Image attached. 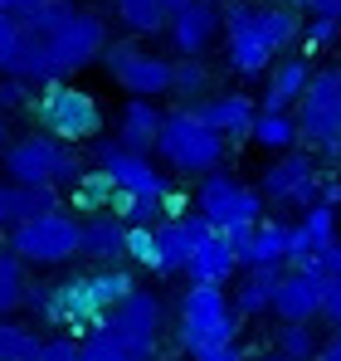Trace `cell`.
<instances>
[{
    "label": "cell",
    "instance_id": "6da1fadb",
    "mask_svg": "<svg viewBox=\"0 0 341 361\" xmlns=\"http://www.w3.org/2000/svg\"><path fill=\"white\" fill-rule=\"evenodd\" d=\"M20 49L5 63V73L25 78L30 88H49L58 78L88 68L108 49V25L93 10H78L73 0H44L30 20H20Z\"/></svg>",
    "mask_w": 341,
    "mask_h": 361
},
{
    "label": "cell",
    "instance_id": "7a4b0ae2",
    "mask_svg": "<svg viewBox=\"0 0 341 361\" xmlns=\"http://www.w3.org/2000/svg\"><path fill=\"white\" fill-rule=\"evenodd\" d=\"M132 288H137L132 274H122L113 264H103V269H93V274H73V279L54 283V322L58 327H73V337H83V332H93V327H103V317H108Z\"/></svg>",
    "mask_w": 341,
    "mask_h": 361
},
{
    "label": "cell",
    "instance_id": "3957f363",
    "mask_svg": "<svg viewBox=\"0 0 341 361\" xmlns=\"http://www.w3.org/2000/svg\"><path fill=\"white\" fill-rule=\"evenodd\" d=\"M225 152H229L225 132H215L190 103L166 113L161 132H156V157L166 161L170 171H180V176H210V171H220Z\"/></svg>",
    "mask_w": 341,
    "mask_h": 361
},
{
    "label": "cell",
    "instance_id": "277c9868",
    "mask_svg": "<svg viewBox=\"0 0 341 361\" xmlns=\"http://www.w3.org/2000/svg\"><path fill=\"white\" fill-rule=\"evenodd\" d=\"M0 166L5 176L20 180V185H73L83 176V157L73 142H58L54 132H30V137H15L5 152H0Z\"/></svg>",
    "mask_w": 341,
    "mask_h": 361
},
{
    "label": "cell",
    "instance_id": "5b68a950",
    "mask_svg": "<svg viewBox=\"0 0 341 361\" xmlns=\"http://www.w3.org/2000/svg\"><path fill=\"white\" fill-rule=\"evenodd\" d=\"M239 337V312L220 283H190L180 298V347L190 357H205Z\"/></svg>",
    "mask_w": 341,
    "mask_h": 361
},
{
    "label": "cell",
    "instance_id": "8992f818",
    "mask_svg": "<svg viewBox=\"0 0 341 361\" xmlns=\"http://www.w3.org/2000/svg\"><path fill=\"white\" fill-rule=\"evenodd\" d=\"M5 244L25 264H68L73 254H83V220H73L68 210H49V215L10 225Z\"/></svg>",
    "mask_w": 341,
    "mask_h": 361
},
{
    "label": "cell",
    "instance_id": "52a82bcc",
    "mask_svg": "<svg viewBox=\"0 0 341 361\" xmlns=\"http://www.w3.org/2000/svg\"><path fill=\"white\" fill-rule=\"evenodd\" d=\"M297 132L341 161V63L312 68V83L297 98Z\"/></svg>",
    "mask_w": 341,
    "mask_h": 361
},
{
    "label": "cell",
    "instance_id": "ba28073f",
    "mask_svg": "<svg viewBox=\"0 0 341 361\" xmlns=\"http://www.w3.org/2000/svg\"><path fill=\"white\" fill-rule=\"evenodd\" d=\"M103 327L113 332L117 342L132 352L137 361H151L161 347V327H166V302L156 298L151 288H132L127 298L117 302L113 312L103 317Z\"/></svg>",
    "mask_w": 341,
    "mask_h": 361
},
{
    "label": "cell",
    "instance_id": "9c48e42d",
    "mask_svg": "<svg viewBox=\"0 0 341 361\" xmlns=\"http://www.w3.org/2000/svg\"><path fill=\"white\" fill-rule=\"evenodd\" d=\"M35 113L44 122V132H54L58 142H88V137L103 132V108H98V98L83 93V88H73V83H63V78L39 93Z\"/></svg>",
    "mask_w": 341,
    "mask_h": 361
},
{
    "label": "cell",
    "instance_id": "30bf717a",
    "mask_svg": "<svg viewBox=\"0 0 341 361\" xmlns=\"http://www.w3.org/2000/svg\"><path fill=\"white\" fill-rule=\"evenodd\" d=\"M93 157H98V166L117 180V195H127V200H151V205H166V190L170 180L166 171H156L151 166V157H142V152H132V147H122L117 137H103L98 147H93ZM166 215V210H161Z\"/></svg>",
    "mask_w": 341,
    "mask_h": 361
},
{
    "label": "cell",
    "instance_id": "8fae6325",
    "mask_svg": "<svg viewBox=\"0 0 341 361\" xmlns=\"http://www.w3.org/2000/svg\"><path fill=\"white\" fill-rule=\"evenodd\" d=\"M225 54L239 78H264L278 59L268 49L264 30H259V5L254 0H229L225 5Z\"/></svg>",
    "mask_w": 341,
    "mask_h": 361
},
{
    "label": "cell",
    "instance_id": "7c38bea8",
    "mask_svg": "<svg viewBox=\"0 0 341 361\" xmlns=\"http://www.w3.org/2000/svg\"><path fill=\"white\" fill-rule=\"evenodd\" d=\"M103 63H108V73H113L132 98H161V93H170V68L175 63L151 54V49H142V44H132V39L108 44L103 49Z\"/></svg>",
    "mask_w": 341,
    "mask_h": 361
},
{
    "label": "cell",
    "instance_id": "4fadbf2b",
    "mask_svg": "<svg viewBox=\"0 0 341 361\" xmlns=\"http://www.w3.org/2000/svg\"><path fill=\"white\" fill-rule=\"evenodd\" d=\"M259 195L264 200H278V205H297V210H307V205H317L322 200V176H317V161L307 157V152H278V161H268L264 166V176H259Z\"/></svg>",
    "mask_w": 341,
    "mask_h": 361
},
{
    "label": "cell",
    "instance_id": "5bb4252c",
    "mask_svg": "<svg viewBox=\"0 0 341 361\" xmlns=\"http://www.w3.org/2000/svg\"><path fill=\"white\" fill-rule=\"evenodd\" d=\"M195 210L215 220V230H225L234 220H264V195L259 185H244L229 171H210L195 185Z\"/></svg>",
    "mask_w": 341,
    "mask_h": 361
},
{
    "label": "cell",
    "instance_id": "9a60e30c",
    "mask_svg": "<svg viewBox=\"0 0 341 361\" xmlns=\"http://www.w3.org/2000/svg\"><path fill=\"white\" fill-rule=\"evenodd\" d=\"M215 235V220L210 215H166V220H156V249H161V264H156V274L166 279V274H185L190 269V259H195V249Z\"/></svg>",
    "mask_w": 341,
    "mask_h": 361
},
{
    "label": "cell",
    "instance_id": "2e32d148",
    "mask_svg": "<svg viewBox=\"0 0 341 361\" xmlns=\"http://www.w3.org/2000/svg\"><path fill=\"white\" fill-rule=\"evenodd\" d=\"M225 30V10L215 5V0H190L185 10H175L166 25V39L175 44V54L180 59H200L210 44H215V35Z\"/></svg>",
    "mask_w": 341,
    "mask_h": 361
},
{
    "label": "cell",
    "instance_id": "e0dca14e",
    "mask_svg": "<svg viewBox=\"0 0 341 361\" xmlns=\"http://www.w3.org/2000/svg\"><path fill=\"white\" fill-rule=\"evenodd\" d=\"M215 132H225V142H254V122H259V103L249 93H215L190 103Z\"/></svg>",
    "mask_w": 341,
    "mask_h": 361
},
{
    "label": "cell",
    "instance_id": "ac0fdd59",
    "mask_svg": "<svg viewBox=\"0 0 341 361\" xmlns=\"http://www.w3.org/2000/svg\"><path fill=\"white\" fill-rule=\"evenodd\" d=\"M273 317L278 322H317L322 317V279L287 269L273 293Z\"/></svg>",
    "mask_w": 341,
    "mask_h": 361
},
{
    "label": "cell",
    "instance_id": "d6986e66",
    "mask_svg": "<svg viewBox=\"0 0 341 361\" xmlns=\"http://www.w3.org/2000/svg\"><path fill=\"white\" fill-rule=\"evenodd\" d=\"M307 83H312V63L302 59V54L273 59V68H268V88H264L259 113H287V108H297V98L307 93Z\"/></svg>",
    "mask_w": 341,
    "mask_h": 361
},
{
    "label": "cell",
    "instance_id": "ffe728a7",
    "mask_svg": "<svg viewBox=\"0 0 341 361\" xmlns=\"http://www.w3.org/2000/svg\"><path fill=\"white\" fill-rule=\"evenodd\" d=\"M161 122H166V113L156 108V98H132V103L122 108V118H117V142L132 147V152H142V157H151Z\"/></svg>",
    "mask_w": 341,
    "mask_h": 361
},
{
    "label": "cell",
    "instance_id": "44dd1931",
    "mask_svg": "<svg viewBox=\"0 0 341 361\" xmlns=\"http://www.w3.org/2000/svg\"><path fill=\"white\" fill-rule=\"evenodd\" d=\"M127 220L122 215H88L83 220V259H98V264H117V259H127Z\"/></svg>",
    "mask_w": 341,
    "mask_h": 361
},
{
    "label": "cell",
    "instance_id": "7402d4cb",
    "mask_svg": "<svg viewBox=\"0 0 341 361\" xmlns=\"http://www.w3.org/2000/svg\"><path fill=\"white\" fill-rule=\"evenodd\" d=\"M337 205H327V200H317V205H307L302 210V220L292 225V249L287 254H327V249H337Z\"/></svg>",
    "mask_w": 341,
    "mask_h": 361
},
{
    "label": "cell",
    "instance_id": "603a6c76",
    "mask_svg": "<svg viewBox=\"0 0 341 361\" xmlns=\"http://www.w3.org/2000/svg\"><path fill=\"white\" fill-rule=\"evenodd\" d=\"M278 279H283V264H259V269H244V283L234 288V312L239 317H264L273 312V293H278Z\"/></svg>",
    "mask_w": 341,
    "mask_h": 361
},
{
    "label": "cell",
    "instance_id": "cb8c5ba5",
    "mask_svg": "<svg viewBox=\"0 0 341 361\" xmlns=\"http://www.w3.org/2000/svg\"><path fill=\"white\" fill-rule=\"evenodd\" d=\"M287 249H292V225L283 220H259L249 249L239 254V269H259V264H287Z\"/></svg>",
    "mask_w": 341,
    "mask_h": 361
},
{
    "label": "cell",
    "instance_id": "d4e9b609",
    "mask_svg": "<svg viewBox=\"0 0 341 361\" xmlns=\"http://www.w3.org/2000/svg\"><path fill=\"white\" fill-rule=\"evenodd\" d=\"M234 269H239V254H234L229 240L215 230L210 240L195 249V259H190V269H185V274H190V283H225Z\"/></svg>",
    "mask_w": 341,
    "mask_h": 361
},
{
    "label": "cell",
    "instance_id": "484cf974",
    "mask_svg": "<svg viewBox=\"0 0 341 361\" xmlns=\"http://www.w3.org/2000/svg\"><path fill=\"white\" fill-rule=\"evenodd\" d=\"M259 30H264V39H268V49L273 54H287L297 39H302V15H297V5H259Z\"/></svg>",
    "mask_w": 341,
    "mask_h": 361
},
{
    "label": "cell",
    "instance_id": "4316f807",
    "mask_svg": "<svg viewBox=\"0 0 341 361\" xmlns=\"http://www.w3.org/2000/svg\"><path fill=\"white\" fill-rule=\"evenodd\" d=\"M117 20L127 25V35H137V39H147V35H166L170 25V10L161 0H113Z\"/></svg>",
    "mask_w": 341,
    "mask_h": 361
},
{
    "label": "cell",
    "instance_id": "83f0119b",
    "mask_svg": "<svg viewBox=\"0 0 341 361\" xmlns=\"http://www.w3.org/2000/svg\"><path fill=\"white\" fill-rule=\"evenodd\" d=\"M25 288H30L25 259H20L10 244H0V317H10L15 307H25Z\"/></svg>",
    "mask_w": 341,
    "mask_h": 361
},
{
    "label": "cell",
    "instance_id": "f1b7e54d",
    "mask_svg": "<svg viewBox=\"0 0 341 361\" xmlns=\"http://www.w3.org/2000/svg\"><path fill=\"white\" fill-rule=\"evenodd\" d=\"M117 200V180L103 171V166H93V171H83V176L73 180V205L78 210H88V215H98V210H108Z\"/></svg>",
    "mask_w": 341,
    "mask_h": 361
},
{
    "label": "cell",
    "instance_id": "f546056e",
    "mask_svg": "<svg viewBox=\"0 0 341 361\" xmlns=\"http://www.w3.org/2000/svg\"><path fill=\"white\" fill-rule=\"evenodd\" d=\"M297 118L292 113H259V122H254V142L259 147H268V152H292L297 147Z\"/></svg>",
    "mask_w": 341,
    "mask_h": 361
},
{
    "label": "cell",
    "instance_id": "4dcf8cb0",
    "mask_svg": "<svg viewBox=\"0 0 341 361\" xmlns=\"http://www.w3.org/2000/svg\"><path fill=\"white\" fill-rule=\"evenodd\" d=\"M39 342L44 337H35V327L0 317V361H39Z\"/></svg>",
    "mask_w": 341,
    "mask_h": 361
},
{
    "label": "cell",
    "instance_id": "1f68e13d",
    "mask_svg": "<svg viewBox=\"0 0 341 361\" xmlns=\"http://www.w3.org/2000/svg\"><path fill=\"white\" fill-rule=\"evenodd\" d=\"M273 342L287 361H317V352H322V337L312 332V322H278Z\"/></svg>",
    "mask_w": 341,
    "mask_h": 361
},
{
    "label": "cell",
    "instance_id": "d6a6232c",
    "mask_svg": "<svg viewBox=\"0 0 341 361\" xmlns=\"http://www.w3.org/2000/svg\"><path fill=\"white\" fill-rule=\"evenodd\" d=\"M210 88V68L200 59H175V68H170V93H180L185 103H200V98H210L205 93Z\"/></svg>",
    "mask_w": 341,
    "mask_h": 361
},
{
    "label": "cell",
    "instance_id": "836d02e7",
    "mask_svg": "<svg viewBox=\"0 0 341 361\" xmlns=\"http://www.w3.org/2000/svg\"><path fill=\"white\" fill-rule=\"evenodd\" d=\"M78 347H83V361H137L122 342H117L108 327H93V332H83L78 337Z\"/></svg>",
    "mask_w": 341,
    "mask_h": 361
},
{
    "label": "cell",
    "instance_id": "e575fe53",
    "mask_svg": "<svg viewBox=\"0 0 341 361\" xmlns=\"http://www.w3.org/2000/svg\"><path fill=\"white\" fill-rule=\"evenodd\" d=\"M127 259L156 274V264H161V249H156V225H132V230H127Z\"/></svg>",
    "mask_w": 341,
    "mask_h": 361
},
{
    "label": "cell",
    "instance_id": "d590c367",
    "mask_svg": "<svg viewBox=\"0 0 341 361\" xmlns=\"http://www.w3.org/2000/svg\"><path fill=\"white\" fill-rule=\"evenodd\" d=\"M302 39H307V49H327V44H337V39H341V20H337V15H312V20L302 25Z\"/></svg>",
    "mask_w": 341,
    "mask_h": 361
},
{
    "label": "cell",
    "instance_id": "8d00e7d4",
    "mask_svg": "<svg viewBox=\"0 0 341 361\" xmlns=\"http://www.w3.org/2000/svg\"><path fill=\"white\" fill-rule=\"evenodd\" d=\"M25 312L39 322H54V283H30L25 288Z\"/></svg>",
    "mask_w": 341,
    "mask_h": 361
},
{
    "label": "cell",
    "instance_id": "74e56055",
    "mask_svg": "<svg viewBox=\"0 0 341 361\" xmlns=\"http://www.w3.org/2000/svg\"><path fill=\"white\" fill-rule=\"evenodd\" d=\"M78 357H83L78 337H44L39 342V361H78Z\"/></svg>",
    "mask_w": 341,
    "mask_h": 361
},
{
    "label": "cell",
    "instance_id": "f35d334b",
    "mask_svg": "<svg viewBox=\"0 0 341 361\" xmlns=\"http://www.w3.org/2000/svg\"><path fill=\"white\" fill-rule=\"evenodd\" d=\"M322 317L341 327V274H327L322 279Z\"/></svg>",
    "mask_w": 341,
    "mask_h": 361
},
{
    "label": "cell",
    "instance_id": "ab89813d",
    "mask_svg": "<svg viewBox=\"0 0 341 361\" xmlns=\"http://www.w3.org/2000/svg\"><path fill=\"white\" fill-rule=\"evenodd\" d=\"M10 225H20V185L5 176L0 180V230H10Z\"/></svg>",
    "mask_w": 341,
    "mask_h": 361
},
{
    "label": "cell",
    "instance_id": "60d3db41",
    "mask_svg": "<svg viewBox=\"0 0 341 361\" xmlns=\"http://www.w3.org/2000/svg\"><path fill=\"white\" fill-rule=\"evenodd\" d=\"M20 30H25V25H20L15 15H5V10H0V68L15 59V49H20Z\"/></svg>",
    "mask_w": 341,
    "mask_h": 361
},
{
    "label": "cell",
    "instance_id": "b9f144b4",
    "mask_svg": "<svg viewBox=\"0 0 341 361\" xmlns=\"http://www.w3.org/2000/svg\"><path fill=\"white\" fill-rule=\"evenodd\" d=\"M25 98H30V83H25V78H15V73H5V78H0V113L20 108Z\"/></svg>",
    "mask_w": 341,
    "mask_h": 361
},
{
    "label": "cell",
    "instance_id": "7bdbcfd3",
    "mask_svg": "<svg viewBox=\"0 0 341 361\" xmlns=\"http://www.w3.org/2000/svg\"><path fill=\"white\" fill-rule=\"evenodd\" d=\"M287 5H297V10H307V15H337L341 20V0H287Z\"/></svg>",
    "mask_w": 341,
    "mask_h": 361
},
{
    "label": "cell",
    "instance_id": "ee69618b",
    "mask_svg": "<svg viewBox=\"0 0 341 361\" xmlns=\"http://www.w3.org/2000/svg\"><path fill=\"white\" fill-rule=\"evenodd\" d=\"M39 5H44V0H0V10H5V15H15V20H30Z\"/></svg>",
    "mask_w": 341,
    "mask_h": 361
},
{
    "label": "cell",
    "instance_id": "f6af8a7d",
    "mask_svg": "<svg viewBox=\"0 0 341 361\" xmlns=\"http://www.w3.org/2000/svg\"><path fill=\"white\" fill-rule=\"evenodd\" d=\"M195 361H244V352H239V342H229V347H215V352H205Z\"/></svg>",
    "mask_w": 341,
    "mask_h": 361
},
{
    "label": "cell",
    "instance_id": "bcb514c9",
    "mask_svg": "<svg viewBox=\"0 0 341 361\" xmlns=\"http://www.w3.org/2000/svg\"><path fill=\"white\" fill-rule=\"evenodd\" d=\"M317 361H341V327L322 342V352H317Z\"/></svg>",
    "mask_w": 341,
    "mask_h": 361
},
{
    "label": "cell",
    "instance_id": "7dc6e473",
    "mask_svg": "<svg viewBox=\"0 0 341 361\" xmlns=\"http://www.w3.org/2000/svg\"><path fill=\"white\" fill-rule=\"evenodd\" d=\"M322 200L337 205V200H341V180H322Z\"/></svg>",
    "mask_w": 341,
    "mask_h": 361
},
{
    "label": "cell",
    "instance_id": "c3c4849f",
    "mask_svg": "<svg viewBox=\"0 0 341 361\" xmlns=\"http://www.w3.org/2000/svg\"><path fill=\"white\" fill-rule=\"evenodd\" d=\"M327 274H341V240H337V249H327Z\"/></svg>",
    "mask_w": 341,
    "mask_h": 361
},
{
    "label": "cell",
    "instance_id": "681fc988",
    "mask_svg": "<svg viewBox=\"0 0 341 361\" xmlns=\"http://www.w3.org/2000/svg\"><path fill=\"white\" fill-rule=\"evenodd\" d=\"M10 142H15V137H10V118H5V113H0V152H5V147H10Z\"/></svg>",
    "mask_w": 341,
    "mask_h": 361
},
{
    "label": "cell",
    "instance_id": "f907efd6",
    "mask_svg": "<svg viewBox=\"0 0 341 361\" xmlns=\"http://www.w3.org/2000/svg\"><path fill=\"white\" fill-rule=\"evenodd\" d=\"M161 5H166L170 15H175V10H185V5H190V0H161Z\"/></svg>",
    "mask_w": 341,
    "mask_h": 361
},
{
    "label": "cell",
    "instance_id": "816d5d0a",
    "mask_svg": "<svg viewBox=\"0 0 341 361\" xmlns=\"http://www.w3.org/2000/svg\"><path fill=\"white\" fill-rule=\"evenodd\" d=\"M259 361H287V357H283V352H268V357H259Z\"/></svg>",
    "mask_w": 341,
    "mask_h": 361
},
{
    "label": "cell",
    "instance_id": "f5cc1de1",
    "mask_svg": "<svg viewBox=\"0 0 341 361\" xmlns=\"http://www.w3.org/2000/svg\"><path fill=\"white\" fill-rule=\"evenodd\" d=\"M0 78H5V68H0Z\"/></svg>",
    "mask_w": 341,
    "mask_h": 361
},
{
    "label": "cell",
    "instance_id": "db71d44e",
    "mask_svg": "<svg viewBox=\"0 0 341 361\" xmlns=\"http://www.w3.org/2000/svg\"><path fill=\"white\" fill-rule=\"evenodd\" d=\"M215 5H225V0H215Z\"/></svg>",
    "mask_w": 341,
    "mask_h": 361
}]
</instances>
